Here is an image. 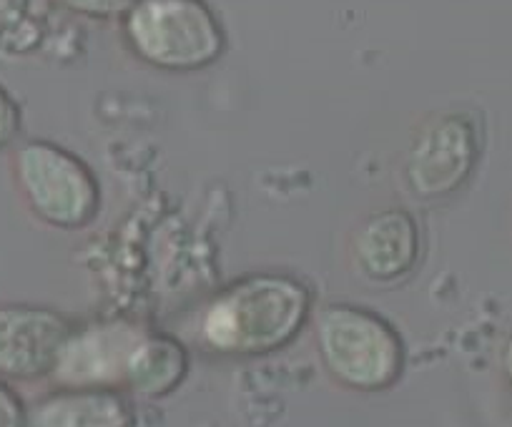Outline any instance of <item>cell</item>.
Returning <instances> with one entry per match:
<instances>
[{"label": "cell", "instance_id": "1", "mask_svg": "<svg viewBox=\"0 0 512 427\" xmlns=\"http://www.w3.org/2000/svg\"><path fill=\"white\" fill-rule=\"evenodd\" d=\"M314 294L294 274L251 272L211 294L196 312L194 340L221 360L282 352L312 325Z\"/></svg>", "mask_w": 512, "mask_h": 427}, {"label": "cell", "instance_id": "2", "mask_svg": "<svg viewBox=\"0 0 512 427\" xmlns=\"http://www.w3.org/2000/svg\"><path fill=\"white\" fill-rule=\"evenodd\" d=\"M312 332L324 375L342 390L374 395L392 390L405 375V340L374 309L329 302L314 312Z\"/></svg>", "mask_w": 512, "mask_h": 427}, {"label": "cell", "instance_id": "3", "mask_svg": "<svg viewBox=\"0 0 512 427\" xmlns=\"http://www.w3.org/2000/svg\"><path fill=\"white\" fill-rule=\"evenodd\" d=\"M8 171L28 217L56 232H83L101 214V181L66 146L48 139L18 141Z\"/></svg>", "mask_w": 512, "mask_h": 427}, {"label": "cell", "instance_id": "4", "mask_svg": "<svg viewBox=\"0 0 512 427\" xmlns=\"http://www.w3.org/2000/svg\"><path fill=\"white\" fill-rule=\"evenodd\" d=\"M121 26L128 51L156 71H204L226 51L224 23L206 0H134Z\"/></svg>", "mask_w": 512, "mask_h": 427}, {"label": "cell", "instance_id": "5", "mask_svg": "<svg viewBox=\"0 0 512 427\" xmlns=\"http://www.w3.org/2000/svg\"><path fill=\"white\" fill-rule=\"evenodd\" d=\"M482 136L465 111H442L422 121L405 154V184L415 199L440 201L457 194L475 174Z\"/></svg>", "mask_w": 512, "mask_h": 427}, {"label": "cell", "instance_id": "6", "mask_svg": "<svg viewBox=\"0 0 512 427\" xmlns=\"http://www.w3.org/2000/svg\"><path fill=\"white\" fill-rule=\"evenodd\" d=\"M151 327L139 319L111 317L76 325L58 352L53 387H111L126 392L139 345Z\"/></svg>", "mask_w": 512, "mask_h": 427}, {"label": "cell", "instance_id": "7", "mask_svg": "<svg viewBox=\"0 0 512 427\" xmlns=\"http://www.w3.org/2000/svg\"><path fill=\"white\" fill-rule=\"evenodd\" d=\"M73 327L71 317L43 304H0V380H51Z\"/></svg>", "mask_w": 512, "mask_h": 427}, {"label": "cell", "instance_id": "8", "mask_svg": "<svg viewBox=\"0 0 512 427\" xmlns=\"http://www.w3.org/2000/svg\"><path fill=\"white\" fill-rule=\"evenodd\" d=\"M420 224L407 209L387 206L354 227L347 257L354 274L369 287H397L420 264Z\"/></svg>", "mask_w": 512, "mask_h": 427}, {"label": "cell", "instance_id": "9", "mask_svg": "<svg viewBox=\"0 0 512 427\" xmlns=\"http://www.w3.org/2000/svg\"><path fill=\"white\" fill-rule=\"evenodd\" d=\"M134 397L111 387H53L28 405V427H136Z\"/></svg>", "mask_w": 512, "mask_h": 427}, {"label": "cell", "instance_id": "10", "mask_svg": "<svg viewBox=\"0 0 512 427\" xmlns=\"http://www.w3.org/2000/svg\"><path fill=\"white\" fill-rule=\"evenodd\" d=\"M189 370L191 357L184 342L151 327L128 372L126 392L134 400H164L184 385Z\"/></svg>", "mask_w": 512, "mask_h": 427}, {"label": "cell", "instance_id": "11", "mask_svg": "<svg viewBox=\"0 0 512 427\" xmlns=\"http://www.w3.org/2000/svg\"><path fill=\"white\" fill-rule=\"evenodd\" d=\"M53 6L73 16L91 18V21H111L123 18V13L134 6V0H51Z\"/></svg>", "mask_w": 512, "mask_h": 427}, {"label": "cell", "instance_id": "12", "mask_svg": "<svg viewBox=\"0 0 512 427\" xmlns=\"http://www.w3.org/2000/svg\"><path fill=\"white\" fill-rule=\"evenodd\" d=\"M23 131V109L18 98L0 83V151H11Z\"/></svg>", "mask_w": 512, "mask_h": 427}, {"label": "cell", "instance_id": "13", "mask_svg": "<svg viewBox=\"0 0 512 427\" xmlns=\"http://www.w3.org/2000/svg\"><path fill=\"white\" fill-rule=\"evenodd\" d=\"M0 427H28V402L6 380H0Z\"/></svg>", "mask_w": 512, "mask_h": 427}, {"label": "cell", "instance_id": "14", "mask_svg": "<svg viewBox=\"0 0 512 427\" xmlns=\"http://www.w3.org/2000/svg\"><path fill=\"white\" fill-rule=\"evenodd\" d=\"M497 362H500L502 380H505V385L512 390V335H507L505 342L500 345V355H497Z\"/></svg>", "mask_w": 512, "mask_h": 427}]
</instances>
